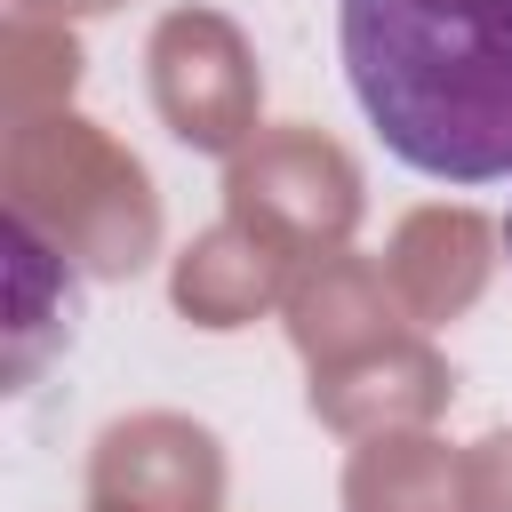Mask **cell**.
<instances>
[{"label": "cell", "mask_w": 512, "mask_h": 512, "mask_svg": "<svg viewBox=\"0 0 512 512\" xmlns=\"http://www.w3.org/2000/svg\"><path fill=\"white\" fill-rule=\"evenodd\" d=\"M376 144L440 184L512 176V0H336Z\"/></svg>", "instance_id": "1"}, {"label": "cell", "mask_w": 512, "mask_h": 512, "mask_svg": "<svg viewBox=\"0 0 512 512\" xmlns=\"http://www.w3.org/2000/svg\"><path fill=\"white\" fill-rule=\"evenodd\" d=\"M504 248H512V208H504Z\"/></svg>", "instance_id": "2"}]
</instances>
